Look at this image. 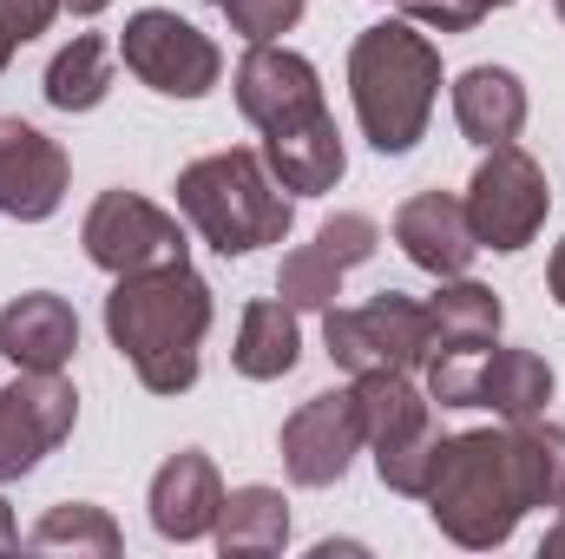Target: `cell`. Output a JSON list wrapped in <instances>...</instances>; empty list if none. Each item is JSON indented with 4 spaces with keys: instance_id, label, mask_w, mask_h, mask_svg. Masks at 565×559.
<instances>
[{
    "instance_id": "4fadbf2b",
    "label": "cell",
    "mask_w": 565,
    "mask_h": 559,
    "mask_svg": "<svg viewBox=\"0 0 565 559\" xmlns=\"http://www.w3.org/2000/svg\"><path fill=\"white\" fill-rule=\"evenodd\" d=\"M375 244H382V224H375V218L335 211V218L316 231V244H296V251L282 257L277 296L289 303V309H329L335 289H342V277H349L355 264H369Z\"/></svg>"
},
{
    "instance_id": "83f0119b",
    "label": "cell",
    "mask_w": 565,
    "mask_h": 559,
    "mask_svg": "<svg viewBox=\"0 0 565 559\" xmlns=\"http://www.w3.org/2000/svg\"><path fill=\"white\" fill-rule=\"evenodd\" d=\"M493 7H513V0H402V13H408L415 27H434V33H467V27H480Z\"/></svg>"
},
{
    "instance_id": "8fae6325",
    "label": "cell",
    "mask_w": 565,
    "mask_h": 559,
    "mask_svg": "<svg viewBox=\"0 0 565 559\" xmlns=\"http://www.w3.org/2000/svg\"><path fill=\"white\" fill-rule=\"evenodd\" d=\"M362 409H355V389H329V395H309L296 415L282 421V474L296 487H335L355 454H362Z\"/></svg>"
},
{
    "instance_id": "484cf974",
    "label": "cell",
    "mask_w": 565,
    "mask_h": 559,
    "mask_svg": "<svg viewBox=\"0 0 565 559\" xmlns=\"http://www.w3.org/2000/svg\"><path fill=\"white\" fill-rule=\"evenodd\" d=\"M513 434V461H520V487H526V507H565V428L553 421H507Z\"/></svg>"
},
{
    "instance_id": "ffe728a7",
    "label": "cell",
    "mask_w": 565,
    "mask_h": 559,
    "mask_svg": "<svg viewBox=\"0 0 565 559\" xmlns=\"http://www.w3.org/2000/svg\"><path fill=\"white\" fill-rule=\"evenodd\" d=\"M500 323H507V309H500V296L487 283L440 277V289L427 296V356H440V349H487V342H500Z\"/></svg>"
},
{
    "instance_id": "ac0fdd59",
    "label": "cell",
    "mask_w": 565,
    "mask_h": 559,
    "mask_svg": "<svg viewBox=\"0 0 565 559\" xmlns=\"http://www.w3.org/2000/svg\"><path fill=\"white\" fill-rule=\"evenodd\" d=\"M264 165L277 171L282 191L296 198H316V191H335L342 171H349V151H342V133L329 113L302 119V126H282V133H264Z\"/></svg>"
},
{
    "instance_id": "ba28073f",
    "label": "cell",
    "mask_w": 565,
    "mask_h": 559,
    "mask_svg": "<svg viewBox=\"0 0 565 559\" xmlns=\"http://www.w3.org/2000/svg\"><path fill=\"white\" fill-rule=\"evenodd\" d=\"M79 244L106 277H145V271H164V264H191L184 224L139 191H99L86 224H79Z\"/></svg>"
},
{
    "instance_id": "2e32d148",
    "label": "cell",
    "mask_w": 565,
    "mask_h": 559,
    "mask_svg": "<svg viewBox=\"0 0 565 559\" xmlns=\"http://www.w3.org/2000/svg\"><path fill=\"white\" fill-rule=\"evenodd\" d=\"M151 527L164 534V540H178V547H191V540H204L211 527H217V507H224V481H217V467H211V454H198V447H178L158 474H151Z\"/></svg>"
},
{
    "instance_id": "7c38bea8",
    "label": "cell",
    "mask_w": 565,
    "mask_h": 559,
    "mask_svg": "<svg viewBox=\"0 0 565 559\" xmlns=\"http://www.w3.org/2000/svg\"><path fill=\"white\" fill-rule=\"evenodd\" d=\"M237 113L257 126V133H282V126H302V119H316V113H329V99H322V73L302 60V53H289L277 40H257L244 60H237Z\"/></svg>"
},
{
    "instance_id": "1f68e13d",
    "label": "cell",
    "mask_w": 565,
    "mask_h": 559,
    "mask_svg": "<svg viewBox=\"0 0 565 559\" xmlns=\"http://www.w3.org/2000/svg\"><path fill=\"white\" fill-rule=\"evenodd\" d=\"M546 559H565V507H559V527L546 534Z\"/></svg>"
},
{
    "instance_id": "4dcf8cb0",
    "label": "cell",
    "mask_w": 565,
    "mask_h": 559,
    "mask_svg": "<svg viewBox=\"0 0 565 559\" xmlns=\"http://www.w3.org/2000/svg\"><path fill=\"white\" fill-rule=\"evenodd\" d=\"M20 547V527H13V514H7V500H0V553H13Z\"/></svg>"
},
{
    "instance_id": "6da1fadb",
    "label": "cell",
    "mask_w": 565,
    "mask_h": 559,
    "mask_svg": "<svg viewBox=\"0 0 565 559\" xmlns=\"http://www.w3.org/2000/svg\"><path fill=\"white\" fill-rule=\"evenodd\" d=\"M211 316H217L211 283L191 264L119 277L113 296H106V336L139 369V382L151 395H184L198 382V349H204Z\"/></svg>"
},
{
    "instance_id": "3957f363",
    "label": "cell",
    "mask_w": 565,
    "mask_h": 559,
    "mask_svg": "<svg viewBox=\"0 0 565 559\" xmlns=\"http://www.w3.org/2000/svg\"><path fill=\"white\" fill-rule=\"evenodd\" d=\"M422 500H427V514H434V527H440L454 547H467V553L507 547L513 527H520V514H533V507H526V487H520L513 434H507V428L447 434Z\"/></svg>"
},
{
    "instance_id": "d6a6232c",
    "label": "cell",
    "mask_w": 565,
    "mask_h": 559,
    "mask_svg": "<svg viewBox=\"0 0 565 559\" xmlns=\"http://www.w3.org/2000/svg\"><path fill=\"white\" fill-rule=\"evenodd\" d=\"M66 7H73V13H79V20H93V13H106V7H113V0H66Z\"/></svg>"
},
{
    "instance_id": "cb8c5ba5",
    "label": "cell",
    "mask_w": 565,
    "mask_h": 559,
    "mask_svg": "<svg viewBox=\"0 0 565 559\" xmlns=\"http://www.w3.org/2000/svg\"><path fill=\"white\" fill-rule=\"evenodd\" d=\"M106 93H113V53H106V40H99V33H73V40L53 53V66H46V106H60V113H93Z\"/></svg>"
},
{
    "instance_id": "d6986e66",
    "label": "cell",
    "mask_w": 565,
    "mask_h": 559,
    "mask_svg": "<svg viewBox=\"0 0 565 559\" xmlns=\"http://www.w3.org/2000/svg\"><path fill=\"white\" fill-rule=\"evenodd\" d=\"M454 119L473 145H513L526 126V86L507 66H467L454 80Z\"/></svg>"
},
{
    "instance_id": "836d02e7",
    "label": "cell",
    "mask_w": 565,
    "mask_h": 559,
    "mask_svg": "<svg viewBox=\"0 0 565 559\" xmlns=\"http://www.w3.org/2000/svg\"><path fill=\"white\" fill-rule=\"evenodd\" d=\"M13 53H20V46H13V40L0 33V73H7V60H13Z\"/></svg>"
},
{
    "instance_id": "e575fe53",
    "label": "cell",
    "mask_w": 565,
    "mask_h": 559,
    "mask_svg": "<svg viewBox=\"0 0 565 559\" xmlns=\"http://www.w3.org/2000/svg\"><path fill=\"white\" fill-rule=\"evenodd\" d=\"M553 7H559V20H565V0H553Z\"/></svg>"
},
{
    "instance_id": "e0dca14e",
    "label": "cell",
    "mask_w": 565,
    "mask_h": 559,
    "mask_svg": "<svg viewBox=\"0 0 565 559\" xmlns=\"http://www.w3.org/2000/svg\"><path fill=\"white\" fill-rule=\"evenodd\" d=\"M79 349V316L53 289H26L0 309V356L13 369H66Z\"/></svg>"
},
{
    "instance_id": "8992f818",
    "label": "cell",
    "mask_w": 565,
    "mask_h": 559,
    "mask_svg": "<svg viewBox=\"0 0 565 559\" xmlns=\"http://www.w3.org/2000/svg\"><path fill=\"white\" fill-rule=\"evenodd\" d=\"M467 224H473V244L480 251H526L553 211V184L540 171L533 151L520 145H487L473 184H467Z\"/></svg>"
},
{
    "instance_id": "9a60e30c",
    "label": "cell",
    "mask_w": 565,
    "mask_h": 559,
    "mask_svg": "<svg viewBox=\"0 0 565 559\" xmlns=\"http://www.w3.org/2000/svg\"><path fill=\"white\" fill-rule=\"evenodd\" d=\"M395 244L408 251V264L427 277H467L480 244H473V224H467V204L454 191H415L402 211H395Z\"/></svg>"
},
{
    "instance_id": "d4e9b609",
    "label": "cell",
    "mask_w": 565,
    "mask_h": 559,
    "mask_svg": "<svg viewBox=\"0 0 565 559\" xmlns=\"http://www.w3.org/2000/svg\"><path fill=\"white\" fill-rule=\"evenodd\" d=\"M33 553H86V559H119L126 534L106 507H86V500H66V507H46L40 527L26 534Z\"/></svg>"
},
{
    "instance_id": "603a6c76",
    "label": "cell",
    "mask_w": 565,
    "mask_h": 559,
    "mask_svg": "<svg viewBox=\"0 0 565 559\" xmlns=\"http://www.w3.org/2000/svg\"><path fill=\"white\" fill-rule=\"evenodd\" d=\"M231 362H237V376H250V382H277V376H289V369L302 362V323H296V309H289L282 296H264V303L244 309Z\"/></svg>"
},
{
    "instance_id": "7402d4cb",
    "label": "cell",
    "mask_w": 565,
    "mask_h": 559,
    "mask_svg": "<svg viewBox=\"0 0 565 559\" xmlns=\"http://www.w3.org/2000/svg\"><path fill=\"white\" fill-rule=\"evenodd\" d=\"M546 402H553L546 356L487 342V356H480V409H493L500 421H533V415H546Z\"/></svg>"
},
{
    "instance_id": "5bb4252c",
    "label": "cell",
    "mask_w": 565,
    "mask_h": 559,
    "mask_svg": "<svg viewBox=\"0 0 565 559\" xmlns=\"http://www.w3.org/2000/svg\"><path fill=\"white\" fill-rule=\"evenodd\" d=\"M66 184H73V165L60 145L26 119H0V218L40 224L60 211Z\"/></svg>"
},
{
    "instance_id": "30bf717a",
    "label": "cell",
    "mask_w": 565,
    "mask_h": 559,
    "mask_svg": "<svg viewBox=\"0 0 565 559\" xmlns=\"http://www.w3.org/2000/svg\"><path fill=\"white\" fill-rule=\"evenodd\" d=\"M79 421V395L60 369H20L0 389V481L33 474Z\"/></svg>"
},
{
    "instance_id": "7a4b0ae2",
    "label": "cell",
    "mask_w": 565,
    "mask_h": 559,
    "mask_svg": "<svg viewBox=\"0 0 565 559\" xmlns=\"http://www.w3.org/2000/svg\"><path fill=\"white\" fill-rule=\"evenodd\" d=\"M349 99L362 119V139L382 158L415 151L440 99V46L415 20H382L355 33L349 46Z\"/></svg>"
},
{
    "instance_id": "52a82bcc",
    "label": "cell",
    "mask_w": 565,
    "mask_h": 559,
    "mask_svg": "<svg viewBox=\"0 0 565 559\" xmlns=\"http://www.w3.org/2000/svg\"><path fill=\"white\" fill-rule=\"evenodd\" d=\"M322 342H329V362L349 369V376H369V369H422L427 362V303L402 296V289H382L355 309H322Z\"/></svg>"
},
{
    "instance_id": "f546056e",
    "label": "cell",
    "mask_w": 565,
    "mask_h": 559,
    "mask_svg": "<svg viewBox=\"0 0 565 559\" xmlns=\"http://www.w3.org/2000/svg\"><path fill=\"white\" fill-rule=\"evenodd\" d=\"M546 289H553V303L565 309V238L553 244V264H546Z\"/></svg>"
},
{
    "instance_id": "44dd1931",
    "label": "cell",
    "mask_w": 565,
    "mask_h": 559,
    "mask_svg": "<svg viewBox=\"0 0 565 559\" xmlns=\"http://www.w3.org/2000/svg\"><path fill=\"white\" fill-rule=\"evenodd\" d=\"M217 553L224 559H270L289 547V500L277 487H237L224 494L217 507V527H211Z\"/></svg>"
},
{
    "instance_id": "4316f807",
    "label": "cell",
    "mask_w": 565,
    "mask_h": 559,
    "mask_svg": "<svg viewBox=\"0 0 565 559\" xmlns=\"http://www.w3.org/2000/svg\"><path fill=\"white\" fill-rule=\"evenodd\" d=\"M211 7H217V13H224V20L250 40V46H257V40H277V33H289V27L302 20V7H309V0H211Z\"/></svg>"
},
{
    "instance_id": "5b68a950",
    "label": "cell",
    "mask_w": 565,
    "mask_h": 559,
    "mask_svg": "<svg viewBox=\"0 0 565 559\" xmlns=\"http://www.w3.org/2000/svg\"><path fill=\"white\" fill-rule=\"evenodd\" d=\"M355 409H362V441L375 447L382 487L422 500L447 434L434 428V402L415 389V376L408 369H369V376H355Z\"/></svg>"
},
{
    "instance_id": "277c9868",
    "label": "cell",
    "mask_w": 565,
    "mask_h": 559,
    "mask_svg": "<svg viewBox=\"0 0 565 559\" xmlns=\"http://www.w3.org/2000/svg\"><path fill=\"white\" fill-rule=\"evenodd\" d=\"M178 211L217 257H250L264 244H282L296 224V198L277 184L264 151L231 145L178 171Z\"/></svg>"
},
{
    "instance_id": "f1b7e54d",
    "label": "cell",
    "mask_w": 565,
    "mask_h": 559,
    "mask_svg": "<svg viewBox=\"0 0 565 559\" xmlns=\"http://www.w3.org/2000/svg\"><path fill=\"white\" fill-rule=\"evenodd\" d=\"M60 7H66V0H0V33H7L13 46H26V40H40V33L53 27Z\"/></svg>"
},
{
    "instance_id": "9c48e42d",
    "label": "cell",
    "mask_w": 565,
    "mask_h": 559,
    "mask_svg": "<svg viewBox=\"0 0 565 559\" xmlns=\"http://www.w3.org/2000/svg\"><path fill=\"white\" fill-rule=\"evenodd\" d=\"M119 53H126V73L145 80L151 93H164V99H204L224 73V53L191 20H178L171 7L132 13L126 33H119Z\"/></svg>"
}]
</instances>
